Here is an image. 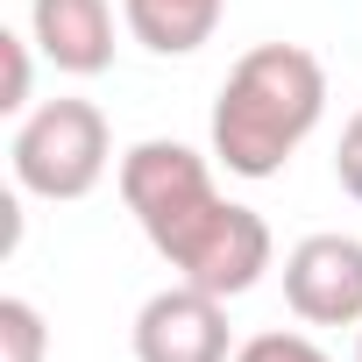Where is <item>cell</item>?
Wrapping results in <instances>:
<instances>
[{"instance_id": "6da1fadb", "label": "cell", "mask_w": 362, "mask_h": 362, "mask_svg": "<svg viewBox=\"0 0 362 362\" xmlns=\"http://www.w3.org/2000/svg\"><path fill=\"white\" fill-rule=\"evenodd\" d=\"M121 199L149 249L214 298H242L270 270V228L256 206L214 192V170L185 142H135L121 156Z\"/></svg>"}, {"instance_id": "7a4b0ae2", "label": "cell", "mask_w": 362, "mask_h": 362, "mask_svg": "<svg viewBox=\"0 0 362 362\" xmlns=\"http://www.w3.org/2000/svg\"><path fill=\"white\" fill-rule=\"evenodd\" d=\"M320 107H327V71L313 50L298 43H256L221 100H214V156L249 177V185H263V177H277L291 163V149L320 128Z\"/></svg>"}, {"instance_id": "3957f363", "label": "cell", "mask_w": 362, "mask_h": 362, "mask_svg": "<svg viewBox=\"0 0 362 362\" xmlns=\"http://www.w3.org/2000/svg\"><path fill=\"white\" fill-rule=\"evenodd\" d=\"M15 185L36 199H86L107 177V114L93 100H50L15 128Z\"/></svg>"}, {"instance_id": "277c9868", "label": "cell", "mask_w": 362, "mask_h": 362, "mask_svg": "<svg viewBox=\"0 0 362 362\" xmlns=\"http://www.w3.org/2000/svg\"><path fill=\"white\" fill-rule=\"evenodd\" d=\"M284 298L305 327H362V242L305 235L284 256Z\"/></svg>"}, {"instance_id": "5b68a950", "label": "cell", "mask_w": 362, "mask_h": 362, "mask_svg": "<svg viewBox=\"0 0 362 362\" xmlns=\"http://www.w3.org/2000/svg\"><path fill=\"white\" fill-rule=\"evenodd\" d=\"M135 362H228V298L170 284L135 313Z\"/></svg>"}, {"instance_id": "8992f818", "label": "cell", "mask_w": 362, "mask_h": 362, "mask_svg": "<svg viewBox=\"0 0 362 362\" xmlns=\"http://www.w3.org/2000/svg\"><path fill=\"white\" fill-rule=\"evenodd\" d=\"M29 29L43 57L71 78H93L114 64V8L107 0H29Z\"/></svg>"}, {"instance_id": "52a82bcc", "label": "cell", "mask_w": 362, "mask_h": 362, "mask_svg": "<svg viewBox=\"0 0 362 362\" xmlns=\"http://www.w3.org/2000/svg\"><path fill=\"white\" fill-rule=\"evenodd\" d=\"M128 8V29L142 50L156 57H192L214 29H221V8L228 0H121Z\"/></svg>"}, {"instance_id": "ba28073f", "label": "cell", "mask_w": 362, "mask_h": 362, "mask_svg": "<svg viewBox=\"0 0 362 362\" xmlns=\"http://www.w3.org/2000/svg\"><path fill=\"white\" fill-rule=\"evenodd\" d=\"M50 355V327L29 298H0V362H43Z\"/></svg>"}, {"instance_id": "9c48e42d", "label": "cell", "mask_w": 362, "mask_h": 362, "mask_svg": "<svg viewBox=\"0 0 362 362\" xmlns=\"http://www.w3.org/2000/svg\"><path fill=\"white\" fill-rule=\"evenodd\" d=\"M235 362H334V355L320 341H305V334H249L235 348Z\"/></svg>"}, {"instance_id": "30bf717a", "label": "cell", "mask_w": 362, "mask_h": 362, "mask_svg": "<svg viewBox=\"0 0 362 362\" xmlns=\"http://www.w3.org/2000/svg\"><path fill=\"white\" fill-rule=\"evenodd\" d=\"M0 57H8V86H0V107H8V114H22V107H29V43L0 29Z\"/></svg>"}, {"instance_id": "8fae6325", "label": "cell", "mask_w": 362, "mask_h": 362, "mask_svg": "<svg viewBox=\"0 0 362 362\" xmlns=\"http://www.w3.org/2000/svg\"><path fill=\"white\" fill-rule=\"evenodd\" d=\"M334 177H341V192L362 199V114L341 128V149H334Z\"/></svg>"}, {"instance_id": "7c38bea8", "label": "cell", "mask_w": 362, "mask_h": 362, "mask_svg": "<svg viewBox=\"0 0 362 362\" xmlns=\"http://www.w3.org/2000/svg\"><path fill=\"white\" fill-rule=\"evenodd\" d=\"M355 362H362V348H355Z\"/></svg>"}]
</instances>
